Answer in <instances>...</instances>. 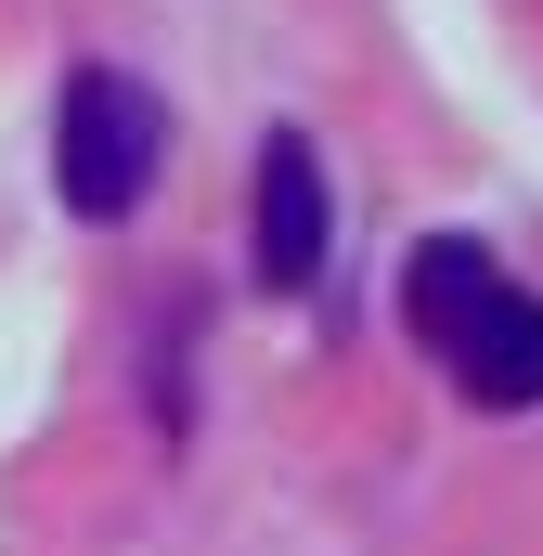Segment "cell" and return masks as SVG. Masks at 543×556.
Instances as JSON below:
<instances>
[{
    "label": "cell",
    "mask_w": 543,
    "mask_h": 556,
    "mask_svg": "<svg viewBox=\"0 0 543 556\" xmlns=\"http://www.w3.org/2000/svg\"><path fill=\"white\" fill-rule=\"evenodd\" d=\"M324 260H337L324 155H311V130H272V142H260V285H272V298H311Z\"/></svg>",
    "instance_id": "3"
},
{
    "label": "cell",
    "mask_w": 543,
    "mask_h": 556,
    "mask_svg": "<svg viewBox=\"0 0 543 556\" xmlns=\"http://www.w3.org/2000/svg\"><path fill=\"white\" fill-rule=\"evenodd\" d=\"M402 324L427 337V363L479 402V415H531L543 402V298L505 285V260L479 233H427L402 260Z\"/></svg>",
    "instance_id": "1"
},
{
    "label": "cell",
    "mask_w": 543,
    "mask_h": 556,
    "mask_svg": "<svg viewBox=\"0 0 543 556\" xmlns=\"http://www.w3.org/2000/svg\"><path fill=\"white\" fill-rule=\"evenodd\" d=\"M168 168V104L142 91L130 65H78L65 104H52V194L78 220H130Z\"/></svg>",
    "instance_id": "2"
}]
</instances>
